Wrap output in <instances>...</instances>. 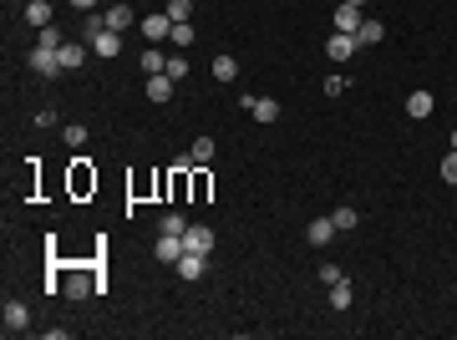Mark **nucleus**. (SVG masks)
Masks as SVG:
<instances>
[{
    "mask_svg": "<svg viewBox=\"0 0 457 340\" xmlns=\"http://www.w3.org/2000/svg\"><path fill=\"white\" fill-rule=\"evenodd\" d=\"M331 224H336V229H356V224H361V214H356L351 203H340L336 214H331Z\"/></svg>",
    "mask_w": 457,
    "mask_h": 340,
    "instance_id": "aec40b11",
    "label": "nucleus"
},
{
    "mask_svg": "<svg viewBox=\"0 0 457 340\" xmlns=\"http://www.w3.org/2000/svg\"><path fill=\"white\" fill-rule=\"evenodd\" d=\"M305 239H310V244H331L336 239V224L331 219H315L310 229H305Z\"/></svg>",
    "mask_w": 457,
    "mask_h": 340,
    "instance_id": "dca6fc26",
    "label": "nucleus"
},
{
    "mask_svg": "<svg viewBox=\"0 0 457 340\" xmlns=\"http://www.w3.org/2000/svg\"><path fill=\"white\" fill-rule=\"evenodd\" d=\"M56 56H61V72H77L81 61H86V46H77V41H61Z\"/></svg>",
    "mask_w": 457,
    "mask_h": 340,
    "instance_id": "1a4fd4ad",
    "label": "nucleus"
},
{
    "mask_svg": "<svg viewBox=\"0 0 457 340\" xmlns=\"http://www.w3.org/2000/svg\"><path fill=\"white\" fill-rule=\"evenodd\" d=\"M61 137H67L72 147H81V142H86V127H81V122H72V127H61Z\"/></svg>",
    "mask_w": 457,
    "mask_h": 340,
    "instance_id": "cd10ccee",
    "label": "nucleus"
},
{
    "mask_svg": "<svg viewBox=\"0 0 457 340\" xmlns=\"http://www.w3.org/2000/svg\"><path fill=\"white\" fill-rule=\"evenodd\" d=\"M26 20H31L36 31H46V26H51V6H46V0H31V6H26Z\"/></svg>",
    "mask_w": 457,
    "mask_h": 340,
    "instance_id": "4468645a",
    "label": "nucleus"
},
{
    "mask_svg": "<svg viewBox=\"0 0 457 340\" xmlns=\"http://www.w3.org/2000/svg\"><path fill=\"white\" fill-rule=\"evenodd\" d=\"M143 72H147V76H158V72H168V56H163L158 46H152V51H143Z\"/></svg>",
    "mask_w": 457,
    "mask_h": 340,
    "instance_id": "a211bd4d",
    "label": "nucleus"
},
{
    "mask_svg": "<svg viewBox=\"0 0 457 340\" xmlns=\"http://www.w3.org/2000/svg\"><path fill=\"white\" fill-rule=\"evenodd\" d=\"M442 178H447V183H457V147H452V153L442 158Z\"/></svg>",
    "mask_w": 457,
    "mask_h": 340,
    "instance_id": "c85d7f7f",
    "label": "nucleus"
},
{
    "mask_svg": "<svg viewBox=\"0 0 457 340\" xmlns=\"http://www.w3.org/2000/svg\"><path fill=\"white\" fill-rule=\"evenodd\" d=\"M168 76H173V81H183V76H188V56H183V51H173V56H168Z\"/></svg>",
    "mask_w": 457,
    "mask_h": 340,
    "instance_id": "b1692460",
    "label": "nucleus"
},
{
    "mask_svg": "<svg viewBox=\"0 0 457 340\" xmlns=\"http://www.w3.org/2000/svg\"><path fill=\"white\" fill-rule=\"evenodd\" d=\"M193 163H213V137H199L193 142V153H188Z\"/></svg>",
    "mask_w": 457,
    "mask_h": 340,
    "instance_id": "393cba45",
    "label": "nucleus"
},
{
    "mask_svg": "<svg viewBox=\"0 0 457 340\" xmlns=\"http://www.w3.org/2000/svg\"><path fill=\"white\" fill-rule=\"evenodd\" d=\"M107 26H112V31L122 36L127 26H133V6H107Z\"/></svg>",
    "mask_w": 457,
    "mask_h": 340,
    "instance_id": "2eb2a0df",
    "label": "nucleus"
},
{
    "mask_svg": "<svg viewBox=\"0 0 457 340\" xmlns=\"http://www.w3.org/2000/svg\"><path fill=\"white\" fill-rule=\"evenodd\" d=\"M6 330L15 335V330H31V310H26V300H6Z\"/></svg>",
    "mask_w": 457,
    "mask_h": 340,
    "instance_id": "423d86ee",
    "label": "nucleus"
},
{
    "mask_svg": "<svg viewBox=\"0 0 457 340\" xmlns=\"http://www.w3.org/2000/svg\"><path fill=\"white\" fill-rule=\"evenodd\" d=\"M331 305H336V310H351V285H345V280L331 285Z\"/></svg>",
    "mask_w": 457,
    "mask_h": 340,
    "instance_id": "5701e85b",
    "label": "nucleus"
},
{
    "mask_svg": "<svg viewBox=\"0 0 457 340\" xmlns=\"http://www.w3.org/2000/svg\"><path fill=\"white\" fill-rule=\"evenodd\" d=\"M97 285H86L81 280V274H72V280H67V294H72V300H86V294H92Z\"/></svg>",
    "mask_w": 457,
    "mask_h": 340,
    "instance_id": "a878e982",
    "label": "nucleus"
},
{
    "mask_svg": "<svg viewBox=\"0 0 457 340\" xmlns=\"http://www.w3.org/2000/svg\"><path fill=\"white\" fill-rule=\"evenodd\" d=\"M158 233H178V239H183V233H188V219L178 214V208H173V214H163V219H158Z\"/></svg>",
    "mask_w": 457,
    "mask_h": 340,
    "instance_id": "f3484780",
    "label": "nucleus"
},
{
    "mask_svg": "<svg viewBox=\"0 0 457 340\" xmlns=\"http://www.w3.org/2000/svg\"><path fill=\"white\" fill-rule=\"evenodd\" d=\"M361 6H336V31H345V36H356L361 31Z\"/></svg>",
    "mask_w": 457,
    "mask_h": 340,
    "instance_id": "0eeeda50",
    "label": "nucleus"
},
{
    "mask_svg": "<svg viewBox=\"0 0 457 340\" xmlns=\"http://www.w3.org/2000/svg\"><path fill=\"white\" fill-rule=\"evenodd\" d=\"M168 41H173V46L183 51V46H193V41H199V36H193V26H188V20H178V26H173V36H168Z\"/></svg>",
    "mask_w": 457,
    "mask_h": 340,
    "instance_id": "4be33fe9",
    "label": "nucleus"
},
{
    "mask_svg": "<svg viewBox=\"0 0 457 340\" xmlns=\"http://www.w3.org/2000/svg\"><path fill=\"white\" fill-rule=\"evenodd\" d=\"M244 107L254 112V122H279V102L274 97H244Z\"/></svg>",
    "mask_w": 457,
    "mask_h": 340,
    "instance_id": "39448f33",
    "label": "nucleus"
},
{
    "mask_svg": "<svg viewBox=\"0 0 457 340\" xmlns=\"http://www.w3.org/2000/svg\"><path fill=\"white\" fill-rule=\"evenodd\" d=\"M72 6H77V11H92V6H97V0H72Z\"/></svg>",
    "mask_w": 457,
    "mask_h": 340,
    "instance_id": "7c9ffc66",
    "label": "nucleus"
},
{
    "mask_svg": "<svg viewBox=\"0 0 457 340\" xmlns=\"http://www.w3.org/2000/svg\"><path fill=\"white\" fill-rule=\"evenodd\" d=\"M143 36L147 41H168L173 36V20L168 15H143Z\"/></svg>",
    "mask_w": 457,
    "mask_h": 340,
    "instance_id": "9d476101",
    "label": "nucleus"
},
{
    "mask_svg": "<svg viewBox=\"0 0 457 340\" xmlns=\"http://www.w3.org/2000/svg\"><path fill=\"white\" fill-rule=\"evenodd\" d=\"M168 20H173V26H178V20H188L193 15V0H168V11H163Z\"/></svg>",
    "mask_w": 457,
    "mask_h": 340,
    "instance_id": "412c9836",
    "label": "nucleus"
},
{
    "mask_svg": "<svg viewBox=\"0 0 457 340\" xmlns=\"http://www.w3.org/2000/svg\"><path fill=\"white\" fill-rule=\"evenodd\" d=\"M320 87H325V97H340L345 87H351V81H345L340 72H331V76H325V81H320Z\"/></svg>",
    "mask_w": 457,
    "mask_h": 340,
    "instance_id": "bb28decb",
    "label": "nucleus"
},
{
    "mask_svg": "<svg viewBox=\"0 0 457 340\" xmlns=\"http://www.w3.org/2000/svg\"><path fill=\"white\" fill-rule=\"evenodd\" d=\"M213 76H219V81H234V76H239V61H234V56H213Z\"/></svg>",
    "mask_w": 457,
    "mask_h": 340,
    "instance_id": "6ab92c4d",
    "label": "nucleus"
},
{
    "mask_svg": "<svg viewBox=\"0 0 457 340\" xmlns=\"http://www.w3.org/2000/svg\"><path fill=\"white\" fill-rule=\"evenodd\" d=\"M26 61H31V72H36V76H56V72H61L56 46H31V56H26Z\"/></svg>",
    "mask_w": 457,
    "mask_h": 340,
    "instance_id": "f03ea898",
    "label": "nucleus"
},
{
    "mask_svg": "<svg viewBox=\"0 0 457 340\" xmlns=\"http://www.w3.org/2000/svg\"><path fill=\"white\" fill-rule=\"evenodd\" d=\"M452 147H457V127H452Z\"/></svg>",
    "mask_w": 457,
    "mask_h": 340,
    "instance_id": "473e14b6",
    "label": "nucleus"
},
{
    "mask_svg": "<svg viewBox=\"0 0 457 340\" xmlns=\"http://www.w3.org/2000/svg\"><path fill=\"white\" fill-rule=\"evenodd\" d=\"M183 239H178V233H158V244H152V259H158V264H178L183 259Z\"/></svg>",
    "mask_w": 457,
    "mask_h": 340,
    "instance_id": "f257e3e1",
    "label": "nucleus"
},
{
    "mask_svg": "<svg viewBox=\"0 0 457 340\" xmlns=\"http://www.w3.org/2000/svg\"><path fill=\"white\" fill-rule=\"evenodd\" d=\"M361 46H356V36H345V31H331V41H325V56L331 61H351Z\"/></svg>",
    "mask_w": 457,
    "mask_h": 340,
    "instance_id": "20e7f679",
    "label": "nucleus"
},
{
    "mask_svg": "<svg viewBox=\"0 0 457 340\" xmlns=\"http://www.w3.org/2000/svg\"><path fill=\"white\" fill-rule=\"evenodd\" d=\"M147 102H158V107H163V102H173V76H168V72L147 76Z\"/></svg>",
    "mask_w": 457,
    "mask_h": 340,
    "instance_id": "6e6552de",
    "label": "nucleus"
},
{
    "mask_svg": "<svg viewBox=\"0 0 457 340\" xmlns=\"http://www.w3.org/2000/svg\"><path fill=\"white\" fill-rule=\"evenodd\" d=\"M376 41H386V26H381V20H361L356 46H376Z\"/></svg>",
    "mask_w": 457,
    "mask_h": 340,
    "instance_id": "f8f14e48",
    "label": "nucleus"
},
{
    "mask_svg": "<svg viewBox=\"0 0 457 340\" xmlns=\"http://www.w3.org/2000/svg\"><path fill=\"white\" fill-rule=\"evenodd\" d=\"M36 46H61V31H56V26H46V31L36 36Z\"/></svg>",
    "mask_w": 457,
    "mask_h": 340,
    "instance_id": "c756f323",
    "label": "nucleus"
},
{
    "mask_svg": "<svg viewBox=\"0 0 457 340\" xmlns=\"http://www.w3.org/2000/svg\"><path fill=\"white\" fill-rule=\"evenodd\" d=\"M183 249H188V254H213V229H208V224H188Z\"/></svg>",
    "mask_w": 457,
    "mask_h": 340,
    "instance_id": "7ed1b4c3",
    "label": "nucleus"
},
{
    "mask_svg": "<svg viewBox=\"0 0 457 340\" xmlns=\"http://www.w3.org/2000/svg\"><path fill=\"white\" fill-rule=\"evenodd\" d=\"M432 107H437V97H432V92H411L406 97V112L411 117H432Z\"/></svg>",
    "mask_w": 457,
    "mask_h": 340,
    "instance_id": "ddd939ff",
    "label": "nucleus"
},
{
    "mask_svg": "<svg viewBox=\"0 0 457 340\" xmlns=\"http://www.w3.org/2000/svg\"><path fill=\"white\" fill-rule=\"evenodd\" d=\"M340 6H366V0H340Z\"/></svg>",
    "mask_w": 457,
    "mask_h": 340,
    "instance_id": "2f4dec72",
    "label": "nucleus"
},
{
    "mask_svg": "<svg viewBox=\"0 0 457 340\" xmlns=\"http://www.w3.org/2000/svg\"><path fill=\"white\" fill-rule=\"evenodd\" d=\"M204 264H208V254H183V259L173 264V269H178L183 280H199V274H204Z\"/></svg>",
    "mask_w": 457,
    "mask_h": 340,
    "instance_id": "9b49d317",
    "label": "nucleus"
}]
</instances>
